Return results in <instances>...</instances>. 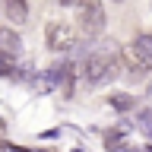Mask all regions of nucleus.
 <instances>
[{
    "instance_id": "1",
    "label": "nucleus",
    "mask_w": 152,
    "mask_h": 152,
    "mask_svg": "<svg viewBox=\"0 0 152 152\" xmlns=\"http://www.w3.org/2000/svg\"><path fill=\"white\" fill-rule=\"evenodd\" d=\"M124 76V60H121V45L104 38L86 54V79L89 86H108Z\"/></svg>"
},
{
    "instance_id": "2",
    "label": "nucleus",
    "mask_w": 152,
    "mask_h": 152,
    "mask_svg": "<svg viewBox=\"0 0 152 152\" xmlns=\"http://www.w3.org/2000/svg\"><path fill=\"white\" fill-rule=\"evenodd\" d=\"M104 22H108V16H104V10H102L98 0H83V3H79V26H83V32L89 38L102 35Z\"/></svg>"
},
{
    "instance_id": "3",
    "label": "nucleus",
    "mask_w": 152,
    "mask_h": 152,
    "mask_svg": "<svg viewBox=\"0 0 152 152\" xmlns=\"http://www.w3.org/2000/svg\"><path fill=\"white\" fill-rule=\"evenodd\" d=\"M73 41H76V35H73V26H70V22H48V28H45V45H48V51L64 54V51L73 48Z\"/></svg>"
},
{
    "instance_id": "4",
    "label": "nucleus",
    "mask_w": 152,
    "mask_h": 152,
    "mask_svg": "<svg viewBox=\"0 0 152 152\" xmlns=\"http://www.w3.org/2000/svg\"><path fill=\"white\" fill-rule=\"evenodd\" d=\"M22 54V38L16 35V28H0V57L16 60Z\"/></svg>"
},
{
    "instance_id": "5",
    "label": "nucleus",
    "mask_w": 152,
    "mask_h": 152,
    "mask_svg": "<svg viewBox=\"0 0 152 152\" xmlns=\"http://www.w3.org/2000/svg\"><path fill=\"white\" fill-rule=\"evenodd\" d=\"M130 51L136 54V60H140L146 70H152V35H136Z\"/></svg>"
},
{
    "instance_id": "6",
    "label": "nucleus",
    "mask_w": 152,
    "mask_h": 152,
    "mask_svg": "<svg viewBox=\"0 0 152 152\" xmlns=\"http://www.w3.org/2000/svg\"><path fill=\"white\" fill-rule=\"evenodd\" d=\"M60 86V76H57V70H45V73H35L32 76V89H35L38 95L51 92V89H57Z\"/></svg>"
},
{
    "instance_id": "7",
    "label": "nucleus",
    "mask_w": 152,
    "mask_h": 152,
    "mask_svg": "<svg viewBox=\"0 0 152 152\" xmlns=\"http://www.w3.org/2000/svg\"><path fill=\"white\" fill-rule=\"evenodd\" d=\"M7 16H10L13 26H22L28 19V3L26 0H7Z\"/></svg>"
},
{
    "instance_id": "8",
    "label": "nucleus",
    "mask_w": 152,
    "mask_h": 152,
    "mask_svg": "<svg viewBox=\"0 0 152 152\" xmlns=\"http://www.w3.org/2000/svg\"><path fill=\"white\" fill-rule=\"evenodd\" d=\"M57 76H60L64 95H73V89H76V66L73 64H60V66H57Z\"/></svg>"
},
{
    "instance_id": "9",
    "label": "nucleus",
    "mask_w": 152,
    "mask_h": 152,
    "mask_svg": "<svg viewBox=\"0 0 152 152\" xmlns=\"http://www.w3.org/2000/svg\"><path fill=\"white\" fill-rule=\"evenodd\" d=\"M108 104H111L114 111H133V95H127V92H114L111 98H108Z\"/></svg>"
},
{
    "instance_id": "10",
    "label": "nucleus",
    "mask_w": 152,
    "mask_h": 152,
    "mask_svg": "<svg viewBox=\"0 0 152 152\" xmlns=\"http://www.w3.org/2000/svg\"><path fill=\"white\" fill-rule=\"evenodd\" d=\"M64 7H73V3H83V0H60Z\"/></svg>"
},
{
    "instance_id": "11",
    "label": "nucleus",
    "mask_w": 152,
    "mask_h": 152,
    "mask_svg": "<svg viewBox=\"0 0 152 152\" xmlns=\"http://www.w3.org/2000/svg\"><path fill=\"white\" fill-rule=\"evenodd\" d=\"M146 98H149V102H152V83L146 86Z\"/></svg>"
},
{
    "instance_id": "12",
    "label": "nucleus",
    "mask_w": 152,
    "mask_h": 152,
    "mask_svg": "<svg viewBox=\"0 0 152 152\" xmlns=\"http://www.w3.org/2000/svg\"><path fill=\"white\" fill-rule=\"evenodd\" d=\"M121 3H124V0H121Z\"/></svg>"
}]
</instances>
